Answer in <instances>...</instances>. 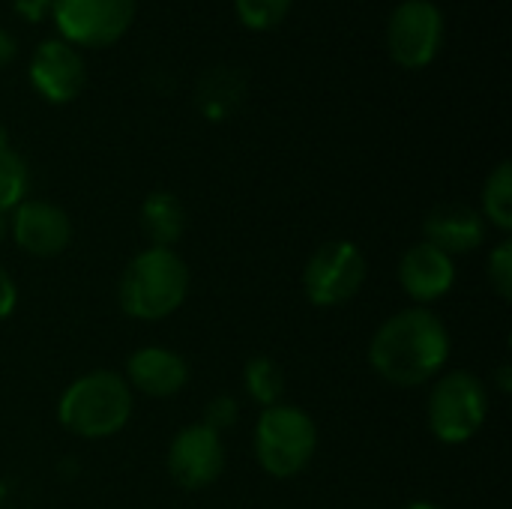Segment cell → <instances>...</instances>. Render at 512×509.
I'll return each instance as SVG.
<instances>
[{"label": "cell", "instance_id": "obj_5", "mask_svg": "<svg viewBox=\"0 0 512 509\" xmlns=\"http://www.w3.org/2000/svg\"><path fill=\"white\" fill-rule=\"evenodd\" d=\"M429 429L441 444H468L489 420V390L471 372H447L432 381L426 405Z\"/></svg>", "mask_w": 512, "mask_h": 509}, {"label": "cell", "instance_id": "obj_16", "mask_svg": "<svg viewBox=\"0 0 512 509\" xmlns=\"http://www.w3.org/2000/svg\"><path fill=\"white\" fill-rule=\"evenodd\" d=\"M480 216L486 225H495L498 231H512V165L504 159L483 183V210Z\"/></svg>", "mask_w": 512, "mask_h": 509}, {"label": "cell", "instance_id": "obj_8", "mask_svg": "<svg viewBox=\"0 0 512 509\" xmlns=\"http://www.w3.org/2000/svg\"><path fill=\"white\" fill-rule=\"evenodd\" d=\"M444 42V15L432 0H405L387 24L390 57L402 69H426Z\"/></svg>", "mask_w": 512, "mask_h": 509}, {"label": "cell", "instance_id": "obj_20", "mask_svg": "<svg viewBox=\"0 0 512 509\" xmlns=\"http://www.w3.org/2000/svg\"><path fill=\"white\" fill-rule=\"evenodd\" d=\"M489 285L501 300L512 297V243L501 240L492 252H489V267H486Z\"/></svg>", "mask_w": 512, "mask_h": 509}, {"label": "cell", "instance_id": "obj_4", "mask_svg": "<svg viewBox=\"0 0 512 509\" xmlns=\"http://www.w3.org/2000/svg\"><path fill=\"white\" fill-rule=\"evenodd\" d=\"M318 450V426L297 405H273L264 408L255 423V459L258 465L276 477L288 480L309 468Z\"/></svg>", "mask_w": 512, "mask_h": 509}, {"label": "cell", "instance_id": "obj_19", "mask_svg": "<svg viewBox=\"0 0 512 509\" xmlns=\"http://www.w3.org/2000/svg\"><path fill=\"white\" fill-rule=\"evenodd\" d=\"M294 0H234L237 18L249 30H270L285 21Z\"/></svg>", "mask_w": 512, "mask_h": 509}, {"label": "cell", "instance_id": "obj_11", "mask_svg": "<svg viewBox=\"0 0 512 509\" xmlns=\"http://www.w3.org/2000/svg\"><path fill=\"white\" fill-rule=\"evenodd\" d=\"M27 72H30V84L36 87V93L54 105L72 102L84 90V81H87L81 54L75 51V45H69L63 39L42 42L36 48Z\"/></svg>", "mask_w": 512, "mask_h": 509}, {"label": "cell", "instance_id": "obj_21", "mask_svg": "<svg viewBox=\"0 0 512 509\" xmlns=\"http://www.w3.org/2000/svg\"><path fill=\"white\" fill-rule=\"evenodd\" d=\"M237 420H240V405H237V399H234V396H216V399L207 405L201 423H204L207 429H213L216 435H222V432L234 429Z\"/></svg>", "mask_w": 512, "mask_h": 509}, {"label": "cell", "instance_id": "obj_25", "mask_svg": "<svg viewBox=\"0 0 512 509\" xmlns=\"http://www.w3.org/2000/svg\"><path fill=\"white\" fill-rule=\"evenodd\" d=\"M402 509H444V507H438V504H432V501H411L408 507H402Z\"/></svg>", "mask_w": 512, "mask_h": 509}, {"label": "cell", "instance_id": "obj_24", "mask_svg": "<svg viewBox=\"0 0 512 509\" xmlns=\"http://www.w3.org/2000/svg\"><path fill=\"white\" fill-rule=\"evenodd\" d=\"M15 54H18V45H15V39H12V33L0 27V69L9 66V63L15 60Z\"/></svg>", "mask_w": 512, "mask_h": 509}, {"label": "cell", "instance_id": "obj_1", "mask_svg": "<svg viewBox=\"0 0 512 509\" xmlns=\"http://www.w3.org/2000/svg\"><path fill=\"white\" fill-rule=\"evenodd\" d=\"M450 360V330L426 306L390 315L369 342V363L393 387L432 384Z\"/></svg>", "mask_w": 512, "mask_h": 509}, {"label": "cell", "instance_id": "obj_3", "mask_svg": "<svg viewBox=\"0 0 512 509\" xmlns=\"http://www.w3.org/2000/svg\"><path fill=\"white\" fill-rule=\"evenodd\" d=\"M132 390L123 375L117 372H87L75 378L60 402H57V420L66 432L87 438V441H102L117 435L129 417H132Z\"/></svg>", "mask_w": 512, "mask_h": 509}, {"label": "cell", "instance_id": "obj_7", "mask_svg": "<svg viewBox=\"0 0 512 509\" xmlns=\"http://www.w3.org/2000/svg\"><path fill=\"white\" fill-rule=\"evenodd\" d=\"M51 15L63 42L105 48L132 27L135 0H54Z\"/></svg>", "mask_w": 512, "mask_h": 509}, {"label": "cell", "instance_id": "obj_22", "mask_svg": "<svg viewBox=\"0 0 512 509\" xmlns=\"http://www.w3.org/2000/svg\"><path fill=\"white\" fill-rule=\"evenodd\" d=\"M15 303H18V288H15V279L0 267V321H6L12 312H15Z\"/></svg>", "mask_w": 512, "mask_h": 509}, {"label": "cell", "instance_id": "obj_15", "mask_svg": "<svg viewBox=\"0 0 512 509\" xmlns=\"http://www.w3.org/2000/svg\"><path fill=\"white\" fill-rule=\"evenodd\" d=\"M141 231L147 237L150 246L159 249H174V243L183 237L186 231V210L180 204V198L174 192H150L141 204Z\"/></svg>", "mask_w": 512, "mask_h": 509}, {"label": "cell", "instance_id": "obj_23", "mask_svg": "<svg viewBox=\"0 0 512 509\" xmlns=\"http://www.w3.org/2000/svg\"><path fill=\"white\" fill-rule=\"evenodd\" d=\"M12 6H15V12H18L24 21L39 24V21L54 9V0H15Z\"/></svg>", "mask_w": 512, "mask_h": 509}, {"label": "cell", "instance_id": "obj_18", "mask_svg": "<svg viewBox=\"0 0 512 509\" xmlns=\"http://www.w3.org/2000/svg\"><path fill=\"white\" fill-rule=\"evenodd\" d=\"M30 171L21 153L9 144L6 129H0V213L15 210L27 198Z\"/></svg>", "mask_w": 512, "mask_h": 509}, {"label": "cell", "instance_id": "obj_14", "mask_svg": "<svg viewBox=\"0 0 512 509\" xmlns=\"http://www.w3.org/2000/svg\"><path fill=\"white\" fill-rule=\"evenodd\" d=\"M486 219L480 216V210L465 207V204H441L426 216L423 225V237L426 243H432L435 249L453 255H465L474 252L486 243Z\"/></svg>", "mask_w": 512, "mask_h": 509}, {"label": "cell", "instance_id": "obj_17", "mask_svg": "<svg viewBox=\"0 0 512 509\" xmlns=\"http://www.w3.org/2000/svg\"><path fill=\"white\" fill-rule=\"evenodd\" d=\"M243 384H246V393L255 399V405H261V408L282 405L285 372L273 357H252L243 366Z\"/></svg>", "mask_w": 512, "mask_h": 509}, {"label": "cell", "instance_id": "obj_12", "mask_svg": "<svg viewBox=\"0 0 512 509\" xmlns=\"http://www.w3.org/2000/svg\"><path fill=\"white\" fill-rule=\"evenodd\" d=\"M399 285L417 306L435 303V300H441V297H447L453 291L456 264H453V258L447 252H441L432 243L420 240L399 261Z\"/></svg>", "mask_w": 512, "mask_h": 509}, {"label": "cell", "instance_id": "obj_26", "mask_svg": "<svg viewBox=\"0 0 512 509\" xmlns=\"http://www.w3.org/2000/svg\"><path fill=\"white\" fill-rule=\"evenodd\" d=\"M6 231H9V213H0V240L6 237Z\"/></svg>", "mask_w": 512, "mask_h": 509}, {"label": "cell", "instance_id": "obj_9", "mask_svg": "<svg viewBox=\"0 0 512 509\" xmlns=\"http://www.w3.org/2000/svg\"><path fill=\"white\" fill-rule=\"evenodd\" d=\"M168 474L180 489L198 492L213 486L225 471V444L222 435L207 429L204 423H192L180 429L168 447Z\"/></svg>", "mask_w": 512, "mask_h": 509}, {"label": "cell", "instance_id": "obj_13", "mask_svg": "<svg viewBox=\"0 0 512 509\" xmlns=\"http://www.w3.org/2000/svg\"><path fill=\"white\" fill-rule=\"evenodd\" d=\"M186 381H189V366L171 348L144 345L132 351L126 360L129 390H138L150 399H171L186 387Z\"/></svg>", "mask_w": 512, "mask_h": 509}, {"label": "cell", "instance_id": "obj_6", "mask_svg": "<svg viewBox=\"0 0 512 509\" xmlns=\"http://www.w3.org/2000/svg\"><path fill=\"white\" fill-rule=\"evenodd\" d=\"M369 279V261L351 240H330L303 267V291L312 306L336 309L351 303Z\"/></svg>", "mask_w": 512, "mask_h": 509}, {"label": "cell", "instance_id": "obj_2", "mask_svg": "<svg viewBox=\"0 0 512 509\" xmlns=\"http://www.w3.org/2000/svg\"><path fill=\"white\" fill-rule=\"evenodd\" d=\"M189 294V267L174 249L147 246L123 270L117 285L120 309L138 321L174 315Z\"/></svg>", "mask_w": 512, "mask_h": 509}, {"label": "cell", "instance_id": "obj_10", "mask_svg": "<svg viewBox=\"0 0 512 509\" xmlns=\"http://www.w3.org/2000/svg\"><path fill=\"white\" fill-rule=\"evenodd\" d=\"M12 240L33 258H57L72 240V222L63 207L39 198H24L9 219Z\"/></svg>", "mask_w": 512, "mask_h": 509}]
</instances>
